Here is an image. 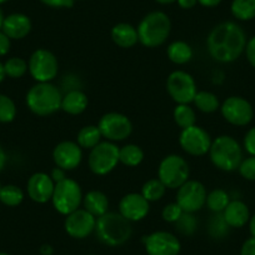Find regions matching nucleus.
Instances as JSON below:
<instances>
[{"instance_id":"8","label":"nucleus","mask_w":255,"mask_h":255,"mask_svg":"<svg viewBox=\"0 0 255 255\" xmlns=\"http://www.w3.org/2000/svg\"><path fill=\"white\" fill-rule=\"evenodd\" d=\"M119 163V146L113 141H100L90 149L88 165L95 175L103 176L112 173Z\"/></svg>"},{"instance_id":"26","label":"nucleus","mask_w":255,"mask_h":255,"mask_svg":"<svg viewBox=\"0 0 255 255\" xmlns=\"http://www.w3.org/2000/svg\"><path fill=\"white\" fill-rule=\"evenodd\" d=\"M144 160V151L136 144H127L119 148V161L125 166L134 168L140 165Z\"/></svg>"},{"instance_id":"15","label":"nucleus","mask_w":255,"mask_h":255,"mask_svg":"<svg viewBox=\"0 0 255 255\" xmlns=\"http://www.w3.org/2000/svg\"><path fill=\"white\" fill-rule=\"evenodd\" d=\"M148 255H179L181 250L180 240L169 232H154L143 239Z\"/></svg>"},{"instance_id":"24","label":"nucleus","mask_w":255,"mask_h":255,"mask_svg":"<svg viewBox=\"0 0 255 255\" xmlns=\"http://www.w3.org/2000/svg\"><path fill=\"white\" fill-rule=\"evenodd\" d=\"M83 205L95 218H99L108 213L109 209V200L107 195L99 190H90L83 197Z\"/></svg>"},{"instance_id":"44","label":"nucleus","mask_w":255,"mask_h":255,"mask_svg":"<svg viewBox=\"0 0 255 255\" xmlns=\"http://www.w3.org/2000/svg\"><path fill=\"white\" fill-rule=\"evenodd\" d=\"M10 50V39L0 30V56H4Z\"/></svg>"},{"instance_id":"9","label":"nucleus","mask_w":255,"mask_h":255,"mask_svg":"<svg viewBox=\"0 0 255 255\" xmlns=\"http://www.w3.org/2000/svg\"><path fill=\"white\" fill-rule=\"evenodd\" d=\"M28 70L36 83H51L59 72L58 59L48 49H36L29 59Z\"/></svg>"},{"instance_id":"35","label":"nucleus","mask_w":255,"mask_h":255,"mask_svg":"<svg viewBox=\"0 0 255 255\" xmlns=\"http://www.w3.org/2000/svg\"><path fill=\"white\" fill-rule=\"evenodd\" d=\"M229 229L230 227L225 222L223 213H214L212 219L209 220V224H208L209 234L214 239H223V238H225L229 234Z\"/></svg>"},{"instance_id":"39","label":"nucleus","mask_w":255,"mask_h":255,"mask_svg":"<svg viewBox=\"0 0 255 255\" xmlns=\"http://www.w3.org/2000/svg\"><path fill=\"white\" fill-rule=\"evenodd\" d=\"M238 170H239L240 175L244 179L255 181V156L249 155V158L243 159Z\"/></svg>"},{"instance_id":"41","label":"nucleus","mask_w":255,"mask_h":255,"mask_svg":"<svg viewBox=\"0 0 255 255\" xmlns=\"http://www.w3.org/2000/svg\"><path fill=\"white\" fill-rule=\"evenodd\" d=\"M245 55H247L248 61L253 68H255V36L249 39L245 46Z\"/></svg>"},{"instance_id":"42","label":"nucleus","mask_w":255,"mask_h":255,"mask_svg":"<svg viewBox=\"0 0 255 255\" xmlns=\"http://www.w3.org/2000/svg\"><path fill=\"white\" fill-rule=\"evenodd\" d=\"M40 1L50 8H72L75 0H40Z\"/></svg>"},{"instance_id":"32","label":"nucleus","mask_w":255,"mask_h":255,"mask_svg":"<svg viewBox=\"0 0 255 255\" xmlns=\"http://www.w3.org/2000/svg\"><path fill=\"white\" fill-rule=\"evenodd\" d=\"M165 191H166V186L164 185L158 178H154V179H149L148 181L144 183L140 194L143 195L149 203H150V202H158V200H160L161 198L165 195Z\"/></svg>"},{"instance_id":"30","label":"nucleus","mask_w":255,"mask_h":255,"mask_svg":"<svg viewBox=\"0 0 255 255\" xmlns=\"http://www.w3.org/2000/svg\"><path fill=\"white\" fill-rule=\"evenodd\" d=\"M230 10L238 20H253L255 18V0H233Z\"/></svg>"},{"instance_id":"3","label":"nucleus","mask_w":255,"mask_h":255,"mask_svg":"<svg viewBox=\"0 0 255 255\" xmlns=\"http://www.w3.org/2000/svg\"><path fill=\"white\" fill-rule=\"evenodd\" d=\"M61 92L51 83H36L26 93L29 110L38 117H49L61 109Z\"/></svg>"},{"instance_id":"7","label":"nucleus","mask_w":255,"mask_h":255,"mask_svg":"<svg viewBox=\"0 0 255 255\" xmlns=\"http://www.w3.org/2000/svg\"><path fill=\"white\" fill-rule=\"evenodd\" d=\"M190 168L183 156L178 154L166 155L158 168V179L168 189H179L189 180Z\"/></svg>"},{"instance_id":"38","label":"nucleus","mask_w":255,"mask_h":255,"mask_svg":"<svg viewBox=\"0 0 255 255\" xmlns=\"http://www.w3.org/2000/svg\"><path fill=\"white\" fill-rule=\"evenodd\" d=\"M183 209L180 208V205L178 203H169L164 207L163 212H161V218H163L164 222L166 223H173L175 224L180 217L183 215Z\"/></svg>"},{"instance_id":"18","label":"nucleus","mask_w":255,"mask_h":255,"mask_svg":"<svg viewBox=\"0 0 255 255\" xmlns=\"http://www.w3.org/2000/svg\"><path fill=\"white\" fill-rule=\"evenodd\" d=\"M54 188H55V183L51 176L43 171L33 174L26 184V191H28L29 198L38 204H45V203L50 202Z\"/></svg>"},{"instance_id":"28","label":"nucleus","mask_w":255,"mask_h":255,"mask_svg":"<svg viewBox=\"0 0 255 255\" xmlns=\"http://www.w3.org/2000/svg\"><path fill=\"white\" fill-rule=\"evenodd\" d=\"M173 118L175 124L180 128L181 130L193 127L197 123V114L189 104H176L173 112Z\"/></svg>"},{"instance_id":"22","label":"nucleus","mask_w":255,"mask_h":255,"mask_svg":"<svg viewBox=\"0 0 255 255\" xmlns=\"http://www.w3.org/2000/svg\"><path fill=\"white\" fill-rule=\"evenodd\" d=\"M89 99L87 94L79 89H73L63 95L61 100V110L70 115H79L87 110Z\"/></svg>"},{"instance_id":"57","label":"nucleus","mask_w":255,"mask_h":255,"mask_svg":"<svg viewBox=\"0 0 255 255\" xmlns=\"http://www.w3.org/2000/svg\"><path fill=\"white\" fill-rule=\"evenodd\" d=\"M0 189H1V185H0Z\"/></svg>"},{"instance_id":"19","label":"nucleus","mask_w":255,"mask_h":255,"mask_svg":"<svg viewBox=\"0 0 255 255\" xmlns=\"http://www.w3.org/2000/svg\"><path fill=\"white\" fill-rule=\"evenodd\" d=\"M150 205L140 193L125 194L119 202V213L129 222L143 220L149 214Z\"/></svg>"},{"instance_id":"56","label":"nucleus","mask_w":255,"mask_h":255,"mask_svg":"<svg viewBox=\"0 0 255 255\" xmlns=\"http://www.w3.org/2000/svg\"><path fill=\"white\" fill-rule=\"evenodd\" d=\"M89 255H95V254H89Z\"/></svg>"},{"instance_id":"20","label":"nucleus","mask_w":255,"mask_h":255,"mask_svg":"<svg viewBox=\"0 0 255 255\" xmlns=\"http://www.w3.org/2000/svg\"><path fill=\"white\" fill-rule=\"evenodd\" d=\"M31 30V20L29 16L21 13H14L4 18L1 31L10 40L24 39Z\"/></svg>"},{"instance_id":"33","label":"nucleus","mask_w":255,"mask_h":255,"mask_svg":"<svg viewBox=\"0 0 255 255\" xmlns=\"http://www.w3.org/2000/svg\"><path fill=\"white\" fill-rule=\"evenodd\" d=\"M229 203L230 197L224 189H214L208 194L205 204L213 213H223Z\"/></svg>"},{"instance_id":"29","label":"nucleus","mask_w":255,"mask_h":255,"mask_svg":"<svg viewBox=\"0 0 255 255\" xmlns=\"http://www.w3.org/2000/svg\"><path fill=\"white\" fill-rule=\"evenodd\" d=\"M193 103L198 108V110H200L202 113H205V114L217 112L220 108V103L217 95L212 92H207V90L198 92Z\"/></svg>"},{"instance_id":"36","label":"nucleus","mask_w":255,"mask_h":255,"mask_svg":"<svg viewBox=\"0 0 255 255\" xmlns=\"http://www.w3.org/2000/svg\"><path fill=\"white\" fill-rule=\"evenodd\" d=\"M198 228V219L194 213H183L180 219L175 223V229L183 235H193Z\"/></svg>"},{"instance_id":"53","label":"nucleus","mask_w":255,"mask_h":255,"mask_svg":"<svg viewBox=\"0 0 255 255\" xmlns=\"http://www.w3.org/2000/svg\"><path fill=\"white\" fill-rule=\"evenodd\" d=\"M3 21H4V15L1 9H0V30H1V26H3Z\"/></svg>"},{"instance_id":"27","label":"nucleus","mask_w":255,"mask_h":255,"mask_svg":"<svg viewBox=\"0 0 255 255\" xmlns=\"http://www.w3.org/2000/svg\"><path fill=\"white\" fill-rule=\"evenodd\" d=\"M102 133L98 125H87L79 130L77 136V143L82 149H93L102 141Z\"/></svg>"},{"instance_id":"31","label":"nucleus","mask_w":255,"mask_h":255,"mask_svg":"<svg viewBox=\"0 0 255 255\" xmlns=\"http://www.w3.org/2000/svg\"><path fill=\"white\" fill-rule=\"evenodd\" d=\"M24 200V191L18 185L8 184L0 189V202L6 207H18Z\"/></svg>"},{"instance_id":"4","label":"nucleus","mask_w":255,"mask_h":255,"mask_svg":"<svg viewBox=\"0 0 255 255\" xmlns=\"http://www.w3.org/2000/svg\"><path fill=\"white\" fill-rule=\"evenodd\" d=\"M136 30L139 41L144 46L158 48L163 45L170 35V19L163 11H151L141 19Z\"/></svg>"},{"instance_id":"23","label":"nucleus","mask_w":255,"mask_h":255,"mask_svg":"<svg viewBox=\"0 0 255 255\" xmlns=\"http://www.w3.org/2000/svg\"><path fill=\"white\" fill-rule=\"evenodd\" d=\"M112 39L119 48L129 49L133 48L139 41L138 30L131 24L119 23L113 26Z\"/></svg>"},{"instance_id":"46","label":"nucleus","mask_w":255,"mask_h":255,"mask_svg":"<svg viewBox=\"0 0 255 255\" xmlns=\"http://www.w3.org/2000/svg\"><path fill=\"white\" fill-rule=\"evenodd\" d=\"M181 9H191L198 4V0H176Z\"/></svg>"},{"instance_id":"40","label":"nucleus","mask_w":255,"mask_h":255,"mask_svg":"<svg viewBox=\"0 0 255 255\" xmlns=\"http://www.w3.org/2000/svg\"><path fill=\"white\" fill-rule=\"evenodd\" d=\"M244 149L249 155L255 156V127L250 128L244 136Z\"/></svg>"},{"instance_id":"14","label":"nucleus","mask_w":255,"mask_h":255,"mask_svg":"<svg viewBox=\"0 0 255 255\" xmlns=\"http://www.w3.org/2000/svg\"><path fill=\"white\" fill-rule=\"evenodd\" d=\"M223 118L229 124L235 127H245L254 118V109L252 104L243 97H229L220 107Z\"/></svg>"},{"instance_id":"43","label":"nucleus","mask_w":255,"mask_h":255,"mask_svg":"<svg viewBox=\"0 0 255 255\" xmlns=\"http://www.w3.org/2000/svg\"><path fill=\"white\" fill-rule=\"evenodd\" d=\"M240 255H255V237H250L243 244Z\"/></svg>"},{"instance_id":"51","label":"nucleus","mask_w":255,"mask_h":255,"mask_svg":"<svg viewBox=\"0 0 255 255\" xmlns=\"http://www.w3.org/2000/svg\"><path fill=\"white\" fill-rule=\"evenodd\" d=\"M5 70H4V64L0 61V83L3 82L4 79H5Z\"/></svg>"},{"instance_id":"6","label":"nucleus","mask_w":255,"mask_h":255,"mask_svg":"<svg viewBox=\"0 0 255 255\" xmlns=\"http://www.w3.org/2000/svg\"><path fill=\"white\" fill-rule=\"evenodd\" d=\"M83 191L79 183L74 179L65 178L64 180L55 183L51 203L59 214L65 215L79 209L83 203Z\"/></svg>"},{"instance_id":"48","label":"nucleus","mask_w":255,"mask_h":255,"mask_svg":"<svg viewBox=\"0 0 255 255\" xmlns=\"http://www.w3.org/2000/svg\"><path fill=\"white\" fill-rule=\"evenodd\" d=\"M54 248L50 244H43L40 247V254L41 255H53Z\"/></svg>"},{"instance_id":"13","label":"nucleus","mask_w":255,"mask_h":255,"mask_svg":"<svg viewBox=\"0 0 255 255\" xmlns=\"http://www.w3.org/2000/svg\"><path fill=\"white\" fill-rule=\"evenodd\" d=\"M212 141L209 133L197 124L183 129L179 136L181 149L193 156H203L209 153Z\"/></svg>"},{"instance_id":"47","label":"nucleus","mask_w":255,"mask_h":255,"mask_svg":"<svg viewBox=\"0 0 255 255\" xmlns=\"http://www.w3.org/2000/svg\"><path fill=\"white\" fill-rule=\"evenodd\" d=\"M222 1L223 0H198V3L205 8H214V6L219 5Z\"/></svg>"},{"instance_id":"25","label":"nucleus","mask_w":255,"mask_h":255,"mask_svg":"<svg viewBox=\"0 0 255 255\" xmlns=\"http://www.w3.org/2000/svg\"><path fill=\"white\" fill-rule=\"evenodd\" d=\"M166 55L171 63L176 64V65H183V64H186L191 60L193 49L185 41L176 40L169 44L168 49H166Z\"/></svg>"},{"instance_id":"2","label":"nucleus","mask_w":255,"mask_h":255,"mask_svg":"<svg viewBox=\"0 0 255 255\" xmlns=\"http://www.w3.org/2000/svg\"><path fill=\"white\" fill-rule=\"evenodd\" d=\"M97 237L108 247H120L130 239L133 234L131 222L125 219L120 213L108 212L97 218Z\"/></svg>"},{"instance_id":"21","label":"nucleus","mask_w":255,"mask_h":255,"mask_svg":"<svg viewBox=\"0 0 255 255\" xmlns=\"http://www.w3.org/2000/svg\"><path fill=\"white\" fill-rule=\"evenodd\" d=\"M223 217L230 228L239 229V228H243L249 223V208L242 200H230L228 207L223 212Z\"/></svg>"},{"instance_id":"12","label":"nucleus","mask_w":255,"mask_h":255,"mask_svg":"<svg viewBox=\"0 0 255 255\" xmlns=\"http://www.w3.org/2000/svg\"><path fill=\"white\" fill-rule=\"evenodd\" d=\"M207 189L200 181L188 180L178 189L176 203L180 205L183 212H199L207 203Z\"/></svg>"},{"instance_id":"55","label":"nucleus","mask_w":255,"mask_h":255,"mask_svg":"<svg viewBox=\"0 0 255 255\" xmlns=\"http://www.w3.org/2000/svg\"><path fill=\"white\" fill-rule=\"evenodd\" d=\"M0 255H9L8 253H3V252H0Z\"/></svg>"},{"instance_id":"50","label":"nucleus","mask_w":255,"mask_h":255,"mask_svg":"<svg viewBox=\"0 0 255 255\" xmlns=\"http://www.w3.org/2000/svg\"><path fill=\"white\" fill-rule=\"evenodd\" d=\"M249 232L250 234H252V237H255V214L253 215V217H250L249 219Z\"/></svg>"},{"instance_id":"17","label":"nucleus","mask_w":255,"mask_h":255,"mask_svg":"<svg viewBox=\"0 0 255 255\" xmlns=\"http://www.w3.org/2000/svg\"><path fill=\"white\" fill-rule=\"evenodd\" d=\"M53 160L58 168L65 171L74 170L83 160V149L75 141H61L54 148Z\"/></svg>"},{"instance_id":"45","label":"nucleus","mask_w":255,"mask_h":255,"mask_svg":"<svg viewBox=\"0 0 255 255\" xmlns=\"http://www.w3.org/2000/svg\"><path fill=\"white\" fill-rule=\"evenodd\" d=\"M50 176H51V179L54 180V183H59V181L64 180V179L67 178V175H65V170L61 168H58V166L51 170Z\"/></svg>"},{"instance_id":"52","label":"nucleus","mask_w":255,"mask_h":255,"mask_svg":"<svg viewBox=\"0 0 255 255\" xmlns=\"http://www.w3.org/2000/svg\"><path fill=\"white\" fill-rule=\"evenodd\" d=\"M155 1H158L159 4H163V5H166V4L175 3L176 0H155Z\"/></svg>"},{"instance_id":"10","label":"nucleus","mask_w":255,"mask_h":255,"mask_svg":"<svg viewBox=\"0 0 255 255\" xmlns=\"http://www.w3.org/2000/svg\"><path fill=\"white\" fill-rule=\"evenodd\" d=\"M166 90L176 104H190L198 93L194 78L184 70H175L169 75Z\"/></svg>"},{"instance_id":"49","label":"nucleus","mask_w":255,"mask_h":255,"mask_svg":"<svg viewBox=\"0 0 255 255\" xmlns=\"http://www.w3.org/2000/svg\"><path fill=\"white\" fill-rule=\"evenodd\" d=\"M5 164H6V154L5 151H4V149L1 148V145H0V171L5 168Z\"/></svg>"},{"instance_id":"11","label":"nucleus","mask_w":255,"mask_h":255,"mask_svg":"<svg viewBox=\"0 0 255 255\" xmlns=\"http://www.w3.org/2000/svg\"><path fill=\"white\" fill-rule=\"evenodd\" d=\"M100 133H102L103 138L107 140L113 141H123L130 136L131 131H133V124H131L130 119L127 115L122 114V113H107L103 115L98 124Z\"/></svg>"},{"instance_id":"54","label":"nucleus","mask_w":255,"mask_h":255,"mask_svg":"<svg viewBox=\"0 0 255 255\" xmlns=\"http://www.w3.org/2000/svg\"><path fill=\"white\" fill-rule=\"evenodd\" d=\"M6 1H8V0H0V4H4L6 3Z\"/></svg>"},{"instance_id":"1","label":"nucleus","mask_w":255,"mask_h":255,"mask_svg":"<svg viewBox=\"0 0 255 255\" xmlns=\"http://www.w3.org/2000/svg\"><path fill=\"white\" fill-rule=\"evenodd\" d=\"M247 43L245 31L239 24L223 21L214 26L208 35L207 49L215 61L229 64L242 56Z\"/></svg>"},{"instance_id":"37","label":"nucleus","mask_w":255,"mask_h":255,"mask_svg":"<svg viewBox=\"0 0 255 255\" xmlns=\"http://www.w3.org/2000/svg\"><path fill=\"white\" fill-rule=\"evenodd\" d=\"M15 117V103L8 95L0 94V123H11Z\"/></svg>"},{"instance_id":"34","label":"nucleus","mask_w":255,"mask_h":255,"mask_svg":"<svg viewBox=\"0 0 255 255\" xmlns=\"http://www.w3.org/2000/svg\"><path fill=\"white\" fill-rule=\"evenodd\" d=\"M4 70L6 77L11 79H19L28 72V63L23 58L13 56L4 63Z\"/></svg>"},{"instance_id":"5","label":"nucleus","mask_w":255,"mask_h":255,"mask_svg":"<svg viewBox=\"0 0 255 255\" xmlns=\"http://www.w3.org/2000/svg\"><path fill=\"white\" fill-rule=\"evenodd\" d=\"M209 156L215 168L229 173L239 168L243 161V149L235 138L220 135L212 141Z\"/></svg>"},{"instance_id":"16","label":"nucleus","mask_w":255,"mask_h":255,"mask_svg":"<svg viewBox=\"0 0 255 255\" xmlns=\"http://www.w3.org/2000/svg\"><path fill=\"white\" fill-rule=\"evenodd\" d=\"M97 218L85 209H77L67 215L64 222V229L69 237L74 239H85L95 232Z\"/></svg>"}]
</instances>
